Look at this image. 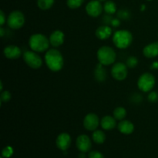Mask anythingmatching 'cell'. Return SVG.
I'll return each mask as SVG.
<instances>
[{
    "label": "cell",
    "instance_id": "4",
    "mask_svg": "<svg viewBox=\"0 0 158 158\" xmlns=\"http://www.w3.org/2000/svg\"><path fill=\"white\" fill-rule=\"evenodd\" d=\"M113 42L118 49H127L133 42V35L130 31L118 30L113 35Z\"/></svg>",
    "mask_w": 158,
    "mask_h": 158
},
{
    "label": "cell",
    "instance_id": "8",
    "mask_svg": "<svg viewBox=\"0 0 158 158\" xmlns=\"http://www.w3.org/2000/svg\"><path fill=\"white\" fill-rule=\"evenodd\" d=\"M127 66L123 63H117L111 68V75L113 78L118 81H122L127 78L128 74Z\"/></svg>",
    "mask_w": 158,
    "mask_h": 158
},
{
    "label": "cell",
    "instance_id": "3",
    "mask_svg": "<svg viewBox=\"0 0 158 158\" xmlns=\"http://www.w3.org/2000/svg\"><path fill=\"white\" fill-rule=\"evenodd\" d=\"M97 57L99 63L103 66H109L115 62L117 53L110 46H103L97 50Z\"/></svg>",
    "mask_w": 158,
    "mask_h": 158
},
{
    "label": "cell",
    "instance_id": "38",
    "mask_svg": "<svg viewBox=\"0 0 158 158\" xmlns=\"http://www.w3.org/2000/svg\"><path fill=\"white\" fill-rule=\"evenodd\" d=\"M1 158H2V157H1Z\"/></svg>",
    "mask_w": 158,
    "mask_h": 158
},
{
    "label": "cell",
    "instance_id": "14",
    "mask_svg": "<svg viewBox=\"0 0 158 158\" xmlns=\"http://www.w3.org/2000/svg\"><path fill=\"white\" fill-rule=\"evenodd\" d=\"M49 40L51 46L53 47H59L64 43V33L60 30H55L49 35Z\"/></svg>",
    "mask_w": 158,
    "mask_h": 158
},
{
    "label": "cell",
    "instance_id": "31",
    "mask_svg": "<svg viewBox=\"0 0 158 158\" xmlns=\"http://www.w3.org/2000/svg\"><path fill=\"white\" fill-rule=\"evenodd\" d=\"M6 21H7V20H6V15H5V13L3 12V11L1 10L0 11V25H1V26H2L3 25L6 23Z\"/></svg>",
    "mask_w": 158,
    "mask_h": 158
},
{
    "label": "cell",
    "instance_id": "30",
    "mask_svg": "<svg viewBox=\"0 0 158 158\" xmlns=\"http://www.w3.org/2000/svg\"><path fill=\"white\" fill-rule=\"evenodd\" d=\"M88 158H104V156L103 154L97 151H93L89 153Z\"/></svg>",
    "mask_w": 158,
    "mask_h": 158
},
{
    "label": "cell",
    "instance_id": "1",
    "mask_svg": "<svg viewBox=\"0 0 158 158\" xmlns=\"http://www.w3.org/2000/svg\"><path fill=\"white\" fill-rule=\"evenodd\" d=\"M45 63L52 72L61 70L64 64V60L61 52L56 49H50L45 55Z\"/></svg>",
    "mask_w": 158,
    "mask_h": 158
},
{
    "label": "cell",
    "instance_id": "26",
    "mask_svg": "<svg viewBox=\"0 0 158 158\" xmlns=\"http://www.w3.org/2000/svg\"><path fill=\"white\" fill-rule=\"evenodd\" d=\"M117 17H118V19H129L130 17H131V13H130L128 10L121 9V10H119L118 12H117Z\"/></svg>",
    "mask_w": 158,
    "mask_h": 158
},
{
    "label": "cell",
    "instance_id": "7",
    "mask_svg": "<svg viewBox=\"0 0 158 158\" xmlns=\"http://www.w3.org/2000/svg\"><path fill=\"white\" fill-rule=\"evenodd\" d=\"M23 57L26 64L32 69H40L43 65V60L35 51H26Z\"/></svg>",
    "mask_w": 158,
    "mask_h": 158
},
{
    "label": "cell",
    "instance_id": "9",
    "mask_svg": "<svg viewBox=\"0 0 158 158\" xmlns=\"http://www.w3.org/2000/svg\"><path fill=\"white\" fill-rule=\"evenodd\" d=\"M100 124V120L96 114H88L83 119V127L89 131H94L97 130Z\"/></svg>",
    "mask_w": 158,
    "mask_h": 158
},
{
    "label": "cell",
    "instance_id": "6",
    "mask_svg": "<svg viewBox=\"0 0 158 158\" xmlns=\"http://www.w3.org/2000/svg\"><path fill=\"white\" fill-rule=\"evenodd\" d=\"M155 77L150 73H144L142 74L137 81V86L139 89L143 92H150L153 89L155 85Z\"/></svg>",
    "mask_w": 158,
    "mask_h": 158
},
{
    "label": "cell",
    "instance_id": "21",
    "mask_svg": "<svg viewBox=\"0 0 158 158\" xmlns=\"http://www.w3.org/2000/svg\"><path fill=\"white\" fill-rule=\"evenodd\" d=\"M114 117L117 120H124L125 117H127L126 109L122 106H118V107L115 108L114 110Z\"/></svg>",
    "mask_w": 158,
    "mask_h": 158
},
{
    "label": "cell",
    "instance_id": "32",
    "mask_svg": "<svg viewBox=\"0 0 158 158\" xmlns=\"http://www.w3.org/2000/svg\"><path fill=\"white\" fill-rule=\"evenodd\" d=\"M110 25L113 26V27H118V26H120V19H119L118 18L113 19L112 21H111Z\"/></svg>",
    "mask_w": 158,
    "mask_h": 158
},
{
    "label": "cell",
    "instance_id": "18",
    "mask_svg": "<svg viewBox=\"0 0 158 158\" xmlns=\"http://www.w3.org/2000/svg\"><path fill=\"white\" fill-rule=\"evenodd\" d=\"M143 53L147 58H154L158 56V42L147 45L143 49Z\"/></svg>",
    "mask_w": 158,
    "mask_h": 158
},
{
    "label": "cell",
    "instance_id": "10",
    "mask_svg": "<svg viewBox=\"0 0 158 158\" xmlns=\"http://www.w3.org/2000/svg\"><path fill=\"white\" fill-rule=\"evenodd\" d=\"M103 7L99 0H92L89 2L86 6V12L89 16L98 17L103 12Z\"/></svg>",
    "mask_w": 158,
    "mask_h": 158
},
{
    "label": "cell",
    "instance_id": "33",
    "mask_svg": "<svg viewBox=\"0 0 158 158\" xmlns=\"http://www.w3.org/2000/svg\"><path fill=\"white\" fill-rule=\"evenodd\" d=\"M4 32H5L4 29H3L2 27L0 28V35H1V37L4 36Z\"/></svg>",
    "mask_w": 158,
    "mask_h": 158
},
{
    "label": "cell",
    "instance_id": "13",
    "mask_svg": "<svg viewBox=\"0 0 158 158\" xmlns=\"http://www.w3.org/2000/svg\"><path fill=\"white\" fill-rule=\"evenodd\" d=\"M3 54L9 60H16L19 58L22 55V51L19 47L14 45H9L5 47L3 50Z\"/></svg>",
    "mask_w": 158,
    "mask_h": 158
},
{
    "label": "cell",
    "instance_id": "2",
    "mask_svg": "<svg viewBox=\"0 0 158 158\" xmlns=\"http://www.w3.org/2000/svg\"><path fill=\"white\" fill-rule=\"evenodd\" d=\"M49 44V40L43 34L35 33L29 37V47L32 51L36 52H43L48 50Z\"/></svg>",
    "mask_w": 158,
    "mask_h": 158
},
{
    "label": "cell",
    "instance_id": "12",
    "mask_svg": "<svg viewBox=\"0 0 158 158\" xmlns=\"http://www.w3.org/2000/svg\"><path fill=\"white\" fill-rule=\"evenodd\" d=\"M57 148L61 151H66L69 149L71 144V137L67 133H62L57 137L56 140Z\"/></svg>",
    "mask_w": 158,
    "mask_h": 158
},
{
    "label": "cell",
    "instance_id": "16",
    "mask_svg": "<svg viewBox=\"0 0 158 158\" xmlns=\"http://www.w3.org/2000/svg\"><path fill=\"white\" fill-rule=\"evenodd\" d=\"M96 36L100 40H105L109 39L112 35V29L108 25H103L99 26L96 30Z\"/></svg>",
    "mask_w": 158,
    "mask_h": 158
},
{
    "label": "cell",
    "instance_id": "15",
    "mask_svg": "<svg viewBox=\"0 0 158 158\" xmlns=\"http://www.w3.org/2000/svg\"><path fill=\"white\" fill-rule=\"evenodd\" d=\"M117 129L121 134L129 135L131 134L134 131V125L130 120H120L117 124Z\"/></svg>",
    "mask_w": 158,
    "mask_h": 158
},
{
    "label": "cell",
    "instance_id": "34",
    "mask_svg": "<svg viewBox=\"0 0 158 158\" xmlns=\"http://www.w3.org/2000/svg\"><path fill=\"white\" fill-rule=\"evenodd\" d=\"M2 88H3V85H2V82H0V90L2 91Z\"/></svg>",
    "mask_w": 158,
    "mask_h": 158
},
{
    "label": "cell",
    "instance_id": "36",
    "mask_svg": "<svg viewBox=\"0 0 158 158\" xmlns=\"http://www.w3.org/2000/svg\"><path fill=\"white\" fill-rule=\"evenodd\" d=\"M100 2H103V1H106V0H99Z\"/></svg>",
    "mask_w": 158,
    "mask_h": 158
},
{
    "label": "cell",
    "instance_id": "25",
    "mask_svg": "<svg viewBox=\"0 0 158 158\" xmlns=\"http://www.w3.org/2000/svg\"><path fill=\"white\" fill-rule=\"evenodd\" d=\"M138 64V59L135 56H130L128 57L127 60L126 65L128 68L130 69H133V68H135L136 66Z\"/></svg>",
    "mask_w": 158,
    "mask_h": 158
},
{
    "label": "cell",
    "instance_id": "17",
    "mask_svg": "<svg viewBox=\"0 0 158 158\" xmlns=\"http://www.w3.org/2000/svg\"><path fill=\"white\" fill-rule=\"evenodd\" d=\"M100 125L105 131H111L117 127V120L110 115L104 116L100 120Z\"/></svg>",
    "mask_w": 158,
    "mask_h": 158
},
{
    "label": "cell",
    "instance_id": "19",
    "mask_svg": "<svg viewBox=\"0 0 158 158\" xmlns=\"http://www.w3.org/2000/svg\"><path fill=\"white\" fill-rule=\"evenodd\" d=\"M103 65L99 63L94 71V76L97 81L103 82L106 79V71L103 67Z\"/></svg>",
    "mask_w": 158,
    "mask_h": 158
},
{
    "label": "cell",
    "instance_id": "20",
    "mask_svg": "<svg viewBox=\"0 0 158 158\" xmlns=\"http://www.w3.org/2000/svg\"><path fill=\"white\" fill-rule=\"evenodd\" d=\"M93 140L97 144H102L106 140V135H105L104 132L100 130H96L94 131L92 134Z\"/></svg>",
    "mask_w": 158,
    "mask_h": 158
},
{
    "label": "cell",
    "instance_id": "27",
    "mask_svg": "<svg viewBox=\"0 0 158 158\" xmlns=\"http://www.w3.org/2000/svg\"><path fill=\"white\" fill-rule=\"evenodd\" d=\"M11 98H12V94L9 91H2L1 94H0V100H1V102L6 103V102H9L11 100Z\"/></svg>",
    "mask_w": 158,
    "mask_h": 158
},
{
    "label": "cell",
    "instance_id": "23",
    "mask_svg": "<svg viewBox=\"0 0 158 158\" xmlns=\"http://www.w3.org/2000/svg\"><path fill=\"white\" fill-rule=\"evenodd\" d=\"M55 0H37V6L42 10H48L53 6Z\"/></svg>",
    "mask_w": 158,
    "mask_h": 158
},
{
    "label": "cell",
    "instance_id": "37",
    "mask_svg": "<svg viewBox=\"0 0 158 158\" xmlns=\"http://www.w3.org/2000/svg\"><path fill=\"white\" fill-rule=\"evenodd\" d=\"M148 1H151V0H148Z\"/></svg>",
    "mask_w": 158,
    "mask_h": 158
},
{
    "label": "cell",
    "instance_id": "28",
    "mask_svg": "<svg viewBox=\"0 0 158 158\" xmlns=\"http://www.w3.org/2000/svg\"><path fill=\"white\" fill-rule=\"evenodd\" d=\"M12 154H13V149L9 146L5 148L4 149L2 150V157H6V158L10 157L12 155Z\"/></svg>",
    "mask_w": 158,
    "mask_h": 158
},
{
    "label": "cell",
    "instance_id": "5",
    "mask_svg": "<svg viewBox=\"0 0 158 158\" xmlns=\"http://www.w3.org/2000/svg\"><path fill=\"white\" fill-rule=\"evenodd\" d=\"M26 22L25 15L21 11H12L7 18V25L12 29H19L23 27Z\"/></svg>",
    "mask_w": 158,
    "mask_h": 158
},
{
    "label": "cell",
    "instance_id": "11",
    "mask_svg": "<svg viewBox=\"0 0 158 158\" xmlns=\"http://www.w3.org/2000/svg\"><path fill=\"white\" fill-rule=\"evenodd\" d=\"M77 147L82 153H86L90 151L92 148V142L89 137L85 134L80 135L77 139Z\"/></svg>",
    "mask_w": 158,
    "mask_h": 158
},
{
    "label": "cell",
    "instance_id": "35",
    "mask_svg": "<svg viewBox=\"0 0 158 158\" xmlns=\"http://www.w3.org/2000/svg\"><path fill=\"white\" fill-rule=\"evenodd\" d=\"M80 158H85L86 157H85V155H84V153H83V154H80Z\"/></svg>",
    "mask_w": 158,
    "mask_h": 158
},
{
    "label": "cell",
    "instance_id": "24",
    "mask_svg": "<svg viewBox=\"0 0 158 158\" xmlns=\"http://www.w3.org/2000/svg\"><path fill=\"white\" fill-rule=\"evenodd\" d=\"M84 2V0H66V5L72 9H77L80 7Z\"/></svg>",
    "mask_w": 158,
    "mask_h": 158
},
{
    "label": "cell",
    "instance_id": "22",
    "mask_svg": "<svg viewBox=\"0 0 158 158\" xmlns=\"http://www.w3.org/2000/svg\"><path fill=\"white\" fill-rule=\"evenodd\" d=\"M105 12L108 15H113L117 12V6L113 1H106L103 6Z\"/></svg>",
    "mask_w": 158,
    "mask_h": 158
},
{
    "label": "cell",
    "instance_id": "29",
    "mask_svg": "<svg viewBox=\"0 0 158 158\" xmlns=\"http://www.w3.org/2000/svg\"><path fill=\"white\" fill-rule=\"evenodd\" d=\"M148 99L151 103H156L158 100V94L157 92L152 91V92H151L149 94Z\"/></svg>",
    "mask_w": 158,
    "mask_h": 158
}]
</instances>
